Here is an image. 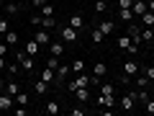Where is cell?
Masks as SVG:
<instances>
[{
	"mask_svg": "<svg viewBox=\"0 0 154 116\" xmlns=\"http://www.w3.org/2000/svg\"><path fill=\"white\" fill-rule=\"evenodd\" d=\"M16 62L21 65V70H23V72H31V70H33V65H36V57H28L23 49H18V52H16Z\"/></svg>",
	"mask_w": 154,
	"mask_h": 116,
	"instance_id": "6da1fadb",
	"label": "cell"
},
{
	"mask_svg": "<svg viewBox=\"0 0 154 116\" xmlns=\"http://www.w3.org/2000/svg\"><path fill=\"white\" fill-rule=\"evenodd\" d=\"M118 49H123L128 57H136L139 54V44H134L131 36H118Z\"/></svg>",
	"mask_w": 154,
	"mask_h": 116,
	"instance_id": "7a4b0ae2",
	"label": "cell"
},
{
	"mask_svg": "<svg viewBox=\"0 0 154 116\" xmlns=\"http://www.w3.org/2000/svg\"><path fill=\"white\" fill-rule=\"evenodd\" d=\"M77 28H72L69 23H67V26H62L59 28V36H62V41H64V44H72V41H77Z\"/></svg>",
	"mask_w": 154,
	"mask_h": 116,
	"instance_id": "3957f363",
	"label": "cell"
},
{
	"mask_svg": "<svg viewBox=\"0 0 154 116\" xmlns=\"http://www.w3.org/2000/svg\"><path fill=\"white\" fill-rule=\"evenodd\" d=\"M136 93H139V90H131V93H126V95L121 98V108H123V111H134V108H136V103H139Z\"/></svg>",
	"mask_w": 154,
	"mask_h": 116,
	"instance_id": "277c9868",
	"label": "cell"
},
{
	"mask_svg": "<svg viewBox=\"0 0 154 116\" xmlns=\"http://www.w3.org/2000/svg\"><path fill=\"white\" fill-rule=\"evenodd\" d=\"M13 106H16V98H13V95H8L5 90H3V93H0V114H5V111H11Z\"/></svg>",
	"mask_w": 154,
	"mask_h": 116,
	"instance_id": "5b68a950",
	"label": "cell"
},
{
	"mask_svg": "<svg viewBox=\"0 0 154 116\" xmlns=\"http://www.w3.org/2000/svg\"><path fill=\"white\" fill-rule=\"evenodd\" d=\"M121 70L126 72V75H131V77H134V75H136L139 70H141V67H139V62L134 60V57H128V60H126V62H123V65H121Z\"/></svg>",
	"mask_w": 154,
	"mask_h": 116,
	"instance_id": "8992f818",
	"label": "cell"
},
{
	"mask_svg": "<svg viewBox=\"0 0 154 116\" xmlns=\"http://www.w3.org/2000/svg\"><path fill=\"white\" fill-rule=\"evenodd\" d=\"M38 77H41V80H44V83H57V70H51V67H41V72H38Z\"/></svg>",
	"mask_w": 154,
	"mask_h": 116,
	"instance_id": "52a82bcc",
	"label": "cell"
},
{
	"mask_svg": "<svg viewBox=\"0 0 154 116\" xmlns=\"http://www.w3.org/2000/svg\"><path fill=\"white\" fill-rule=\"evenodd\" d=\"M67 23H69L72 28H77V31H85V28H88V26H85V18L80 16V13H72V16H69V21H67Z\"/></svg>",
	"mask_w": 154,
	"mask_h": 116,
	"instance_id": "ba28073f",
	"label": "cell"
},
{
	"mask_svg": "<svg viewBox=\"0 0 154 116\" xmlns=\"http://www.w3.org/2000/svg\"><path fill=\"white\" fill-rule=\"evenodd\" d=\"M69 75H72V67H69V65H59V67H57V83L64 85Z\"/></svg>",
	"mask_w": 154,
	"mask_h": 116,
	"instance_id": "9c48e42d",
	"label": "cell"
},
{
	"mask_svg": "<svg viewBox=\"0 0 154 116\" xmlns=\"http://www.w3.org/2000/svg\"><path fill=\"white\" fill-rule=\"evenodd\" d=\"M33 39H36V44H38V47H46V44H51V36H49V31H46V28H38Z\"/></svg>",
	"mask_w": 154,
	"mask_h": 116,
	"instance_id": "30bf717a",
	"label": "cell"
},
{
	"mask_svg": "<svg viewBox=\"0 0 154 116\" xmlns=\"http://www.w3.org/2000/svg\"><path fill=\"white\" fill-rule=\"evenodd\" d=\"M131 11H134V16H136V18H141L144 13L149 11V5H146V0H134V5H131Z\"/></svg>",
	"mask_w": 154,
	"mask_h": 116,
	"instance_id": "8fae6325",
	"label": "cell"
},
{
	"mask_svg": "<svg viewBox=\"0 0 154 116\" xmlns=\"http://www.w3.org/2000/svg\"><path fill=\"white\" fill-rule=\"evenodd\" d=\"M38 49H41V47L36 44V39H28L26 44H23V52H26L28 57H38Z\"/></svg>",
	"mask_w": 154,
	"mask_h": 116,
	"instance_id": "7c38bea8",
	"label": "cell"
},
{
	"mask_svg": "<svg viewBox=\"0 0 154 116\" xmlns=\"http://www.w3.org/2000/svg\"><path fill=\"white\" fill-rule=\"evenodd\" d=\"M98 28L105 34V36H110V34L116 31V21H113V18H105V21H100V23H98Z\"/></svg>",
	"mask_w": 154,
	"mask_h": 116,
	"instance_id": "4fadbf2b",
	"label": "cell"
},
{
	"mask_svg": "<svg viewBox=\"0 0 154 116\" xmlns=\"http://www.w3.org/2000/svg\"><path fill=\"white\" fill-rule=\"evenodd\" d=\"M105 75H108V65H105V62H95L93 65V77L100 80V77H105Z\"/></svg>",
	"mask_w": 154,
	"mask_h": 116,
	"instance_id": "5bb4252c",
	"label": "cell"
},
{
	"mask_svg": "<svg viewBox=\"0 0 154 116\" xmlns=\"http://www.w3.org/2000/svg\"><path fill=\"white\" fill-rule=\"evenodd\" d=\"M118 21L131 23V21H136V16H134V11H131V8H118Z\"/></svg>",
	"mask_w": 154,
	"mask_h": 116,
	"instance_id": "9a60e30c",
	"label": "cell"
},
{
	"mask_svg": "<svg viewBox=\"0 0 154 116\" xmlns=\"http://www.w3.org/2000/svg\"><path fill=\"white\" fill-rule=\"evenodd\" d=\"M75 98L80 101V103H88V101L93 98V93H90V88H77L75 90Z\"/></svg>",
	"mask_w": 154,
	"mask_h": 116,
	"instance_id": "2e32d148",
	"label": "cell"
},
{
	"mask_svg": "<svg viewBox=\"0 0 154 116\" xmlns=\"http://www.w3.org/2000/svg\"><path fill=\"white\" fill-rule=\"evenodd\" d=\"M49 54L51 57H62L64 54V41H51L49 44Z\"/></svg>",
	"mask_w": 154,
	"mask_h": 116,
	"instance_id": "e0dca14e",
	"label": "cell"
},
{
	"mask_svg": "<svg viewBox=\"0 0 154 116\" xmlns=\"http://www.w3.org/2000/svg\"><path fill=\"white\" fill-rule=\"evenodd\" d=\"M33 93H36V95H46V93H49V83H44V80L38 77L36 83H33Z\"/></svg>",
	"mask_w": 154,
	"mask_h": 116,
	"instance_id": "ac0fdd59",
	"label": "cell"
},
{
	"mask_svg": "<svg viewBox=\"0 0 154 116\" xmlns=\"http://www.w3.org/2000/svg\"><path fill=\"white\" fill-rule=\"evenodd\" d=\"M136 21H139V26H149V28H154V13L146 11L141 18H136Z\"/></svg>",
	"mask_w": 154,
	"mask_h": 116,
	"instance_id": "d6986e66",
	"label": "cell"
},
{
	"mask_svg": "<svg viewBox=\"0 0 154 116\" xmlns=\"http://www.w3.org/2000/svg\"><path fill=\"white\" fill-rule=\"evenodd\" d=\"M44 114H46V116H57V114H59V103H57V101H46Z\"/></svg>",
	"mask_w": 154,
	"mask_h": 116,
	"instance_id": "ffe728a7",
	"label": "cell"
},
{
	"mask_svg": "<svg viewBox=\"0 0 154 116\" xmlns=\"http://www.w3.org/2000/svg\"><path fill=\"white\" fill-rule=\"evenodd\" d=\"M38 28H46V31L49 28H57V18L54 16H41V26Z\"/></svg>",
	"mask_w": 154,
	"mask_h": 116,
	"instance_id": "44dd1931",
	"label": "cell"
},
{
	"mask_svg": "<svg viewBox=\"0 0 154 116\" xmlns=\"http://www.w3.org/2000/svg\"><path fill=\"white\" fill-rule=\"evenodd\" d=\"M18 39H21V36H18V31H13V28H11V31H8L5 34V36H3V41H5V44H18Z\"/></svg>",
	"mask_w": 154,
	"mask_h": 116,
	"instance_id": "7402d4cb",
	"label": "cell"
},
{
	"mask_svg": "<svg viewBox=\"0 0 154 116\" xmlns=\"http://www.w3.org/2000/svg\"><path fill=\"white\" fill-rule=\"evenodd\" d=\"M113 103H116V95H103V93L98 95V106H105V108H108V106H113Z\"/></svg>",
	"mask_w": 154,
	"mask_h": 116,
	"instance_id": "603a6c76",
	"label": "cell"
},
{
	"mask_svg": "<svg viewBox=\"0 0 154 116\" xmlns=\"http://www.w3.org/2000/svg\"><path fill=\"white\" fill-rule=\"evenodd\" d=\"M18 90H21V85H18L16 80H11V83H5V93H8V95H13V98H16V95H18Z\"/></svg>",
	"mask_w": 154,
	"mask_h": 116,
	"instance_id": "cb8c5ba5",
	"label": "cell"
},
{
	"mask_svg": "<svg viewBox=\"0 0 154 116\" xmlns=\"http://www.w3.org/2000/svg\"><path fill=\"white\" fill-rule=\"evenodd\" d=\"M3 11H5V16H16V13L21 11V3H16V0H13V3H8V5L3 8Z\"/></svg>",
	"mask_w": 154,
	"mask_h": 116,
	"instance_id": "d4e9b609",
	"label": "cell"
},
{
	"mask_svg": "<svg viewBox=\"0 0 154 116\" xmlns=\"http://www.w3.org/2000/svg\"><path fill=\"white\" fill-rule=\"evenodd\" d=\"M90 36H93V41H95V44H103L105 39H108L103 31H100V28H93V31H90Z\"/></svg>",
	"mask_w": 154,
	"mask_h": 116,
	"instance_id": "484cf974",
	"label": "cell"
},
{
	"mask_svg": "<svg viewBox=\"0 0 154 116\" xmlns=\"http://www.w3.org/2000/svg\"><path fill=\"white\" fill-rule=\"evenodd\" d=\"M152 34H154V28L141 26V44H149V41H152Z\"/></svg>",
	"mask_w": 154,
	"mask_h": 116,
	"instance_id": "4316f807",
	"label": "cell"
},
{
	"mask_svg": "<svg viewBox=\"0 0 154 116\" xmlns=\"http://www.w3.org/2000/svg\"><path fill=\"white\" fill-rule=\"evenodd\" d=\"M72 72H75V75H77V72H85V62L82 60H80V57H77V60H72Z\"/></svg>",
	"mask_w": 154,
	"mask_h": 116,
	"instance_id": "83f0119b",
	"label": "cell"
},
{
	"mask_svg": "<svg viewBox=\"0 0 154 116\" xmlns=\"http://www.w3.org/2000/svg\"><path fill=\"white\" fill-rule=\"evenodd\" d=\"M149 83H152V80H149L146 75H139L136 72V88H149Z\"/></svg>",
	"mask_w": 154,
	"mask_h": 116,
	"instance_id": "f1b7e54d",
	"label": "cell"
},
{
	"mask_svg": "<svg viewBox=\"0 0 154 116\" xmlns=\"http://www.w3.org/2000/svg\"><path fill=\"white\" fill-rule=\"evenodd\" d=\"M100 93H103V95H113L116 93V85L113 83H103V85H100Z\"/></svg>",
	"mask_w": 154,
	"mask_h": 116,
	"instance_id": "f546056e",
	"label": "cell"
},
{
	"mask_svg": "<svg viewBox=\"0 0 154 116\" xmlns=\"http://www.w3.org/2000/svg\"><path fill=\"white\" fill-rule=\"evenodd\" d=\"M16 106H28V93L18 90V95H16Z\"/></svg>",
	"mask_w": 154,
	"mask_h": 116,
	"instance_id": "4dcf8cb0",
	"label": "cell"
},
{
	"mask_svg": "<svg viewBox=\"0 0 154 116\" xmlns=\"http://www.w3.org/2000/svg\"><path fill=\"white\" fill-rule=\"evenodd\" d=\"M8 31H11V23H8V16H5V18H0V36H5Z\"/></svg>",
	"mask_w": 154,
	"mask_h": 116,
	"instance_id": "1f68e13d",
	"label": "cell"
},
{
	"mask_svg": "<svg viewBox=\"0 0 154 116\" xmlns=\"http://www.w3.org/2000/svg\"><path fill=\"white\" fill-rule=\"evenodd\" d=\"M108 11V3L105 0H95V13H105Z\"/></svg>",
	"mask_w": 154,
	"mask_h": 116,
	"instance_id": "d6a6232c",
	"label": "cell"
},
{
	"mask_svg": "<svg viewBox=\"0 0 154 116\" xmlns=\"http://www.w3.org/2000/svg\"><path fill=\"white\" fill-rule=\"evenodd\" d=\"M38 13H41V16H54V5H49V3H44Z\"/></svg>",
	"mask_w": 154,
	"mask_h": 116,
	"instance_id": "836d02e7",
	"label": "cell"
},
{
	"mask_svg": "<svg viewBox=\"0 0 154 116\" xmlns=\"http://www.w3.org/2000/svg\"><path fill=\"white\" fill-rule=\"evenodd\" d=\"M59 65H62V62H59V57H51V54H49V60H46V67H51V70H57Z\"/></svg>",
	"mask_w": 154,
	"mask_h": 116,
	"instance_id": "e575fe53",
	"label": "cell"
},
{
	"mask_svg": "<svg viewBox=\"0 0 154 116\" xmlns=\"http://www.w3.org/2000/svg\"><path fill=\"white\" fill-rule=\"evenodd\" d=\"M5 70H8V72H11V75H18V72H21V65H18V62H16V60H13V65H8V67H5Z\"/></svg>",
	"mask_w": 154,
	"mask_h": 116,
	"instance_id": "d590c367",
	"label": "cell"
},
{
	"mask_svg": "<svg viewBox=\"0 0 154 116\" xmlns=\"http://www.w3.org/2000/svg\"><path fill=\"white\" fill-rule=\"evenodd\" d=\"M144 111H146V114H154V98H146V101H144Z\"/></svg>",
	"mask_w": 154,
	"mask_h": 116,
	"instance_id": "8d00e7d4",
	"label": "cell"
},
{
	"mask_svg": "<svg viewBox=\"0 0 154 116\" xmlns=\"http://www.w3.org/2000/svg\"><path fill=\"white\" fill-rule=\"evenodd\" d=\"M31 26H41V13H31Z\"/></svg>",
	"mask_w": 154,
	"mask_h": 116,
	"instance_id": "74e56055",
	"label": "cell"
},
{
	"mask_svg": "<svg viewBox=\"0 0 154 116\" xmlns=\"http://www.w3.org/2000/svg\"><path fill=\"white\" fill-rule=\"evenodd\" d=\"M141 70H144V75H146L149 80H154V67H152V65H146V67H141Z\"/></svg>",
	"mask_w": 154,
	"mask_h": 116,
	"instance_id": "f35d334b",
	"label": "cell"
},
{
	"mask_svg": "<svg viewBox=\"0 0 154 116\" xmlns=\"http://www.w3.org/2000/svg\"><path fill=\"white\" fill-rule=\"evenodd\" d=\"M13 111H16V116H28V108H26V106H18V108H13Z\"/></svg>",
	"mask_w": 154,
	"mask_h": 116,
	"instance_id": "ab89813d",
	"label": "cell"
},
{
	"mask_svg": "<svg viewBox=\"0 0 154 116\" xmlns=\"http://www.w3.org/2000/svg\"><path fill=\"white\" fill-rule=\"evenodd\" d=\"M8 49H11V44H5V41H0V57H5Z\"/></svg>",
	"mask_w": 154,
	"mask_h": 116,
	"instance_id": "60d3db41",
	"label": "cell"
},
{
	"mask_svg": "<svg viewBox=\"0 0 154 116\" xmlns=\"http://www.w3.org/2000/svg\"><path fill=\"white\" fill-rule=\"evenodd\" d=\"M134 0H118V8H131Z\"/></svg>",
	"mask_w": 154,
	"mask_h": 116,
	"instance_id": "b9f144b4",
	"label": "cell"
},
{
	"mask_svg": "<svg viewBox=\"0 0 154 116\" xmlns=\"http://www.w3.org/2000/svg\"><path fill=\"white\" fill-rule=\"evenodd\" d=\"M44 3H49V0H31V5H33V8H41Z\"/></svg>",
	"mask_w": 154,
	"mask_h": 116,
	"instance_id": "7bdbcfd3",
	"label": "cell"
},
{
	"mask_svg": "<svg viewBox=\"0 0 154 116\" xmlns=\"http://www.w3.org/2000/svg\"><path fill=\"white\" fill-rule=\"evenodd\" d=\"M3 67H8V62H5V57H0V70H3Z\"/></svg>",
	"mask_w": 154,
	"mask_h": 116,
	"instance_id": "ee69618b",
	"label": "cell"
},
{
	"mask_svg": "<svg viewBox=\"0 0 154 116\" xmlns=\"http://www.w3.org/2000/svg\"><path fill=\"white\" fill-rule=\"evenodd\" d=\"M146 5H149V11L154 13V0H146Z\"/></svg>",
	"mask_w": 154,
	"mask_h": 116,
	"instance_id": "f6af8a7d",
	"label": "cell"
},
{
	"mask_svg": "<svg viewBox=\"0 0 154 116\" xmlns=\"http://www.w3.org/2000/svg\"><path fill=\"white\" fill-rule=\"evenodd\" d=\"M3 90H5V80H3V77H0V93H3Z\"/></svg>",
	"mask_w": 154,
	"mask_h": 116,
	"instance_id": "bcb514c9",
	"label": "cell"
},
{
	"mask_svg": "<svg viewBox=\"0 0 154 116\" xmlns=\"http://www.w3.org/2000/svg\"><path fill=\"white\" fill-rule=\"evenodd\" d=\"M152 98H154V88H152Z\"/></svg>",
	"mask_w": 154,
	"mask_h": 116,
	"instance_id": "7dc6e473",
	"label": "cell"
},
{
	"mask_svg": "<svg viewBox=\"0 0 154 116\" xmlns=\"http://www.w3.org/2000/svg\"><path fill=\"white\" fill-rule=\"evenodd\" d=\"M16 3H23V0H16Z\"/></svg>",
	"mask_w": 154,
	"mask_h": 116,
	"instance_id": "c3c4849f",
	"label": "cell"
},
{
	"mask_svg": "<svg viewBox=\"0 0 154 116\" xmlns=\"http://www.w3.org/2000/svg\"><path fill=\"white\" fill-rule=\"evenodd\" d=\"M152 41H154V34H152Z\"/></svg>",
	"mask_w": 154,
	"mask_h": 116,
	"instance_id": "681fc988",
	"label": "cell"
},
{
	"mask_svg": "<svg viewBox=\"0 0 154 116\" xmlns=\"http://www.w3.org/2000/svg\"><path fill=\"white\" fill-rule=\"evenodd\" d=\"M0 5H3V0H0Z\"/></svg>",
	"mask_w": 154,
	"mask_h": 116,
	"instance_id": "f907efd6",
	"label": "cell"
}]
</instances>
